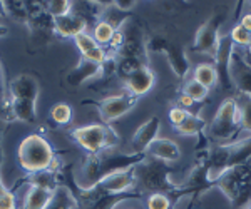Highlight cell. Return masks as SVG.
<instances>
[{
	"label": "cell",
	"mask_w": 251,
	"mask_h": 209,
	"mask_svg": "<svg viewBox=\"0 0 251 209\" xmlns=\"http://www.w3.org/2000/svg\"><path fill=\"white\" fill-rule=\"evenodd\" d=\"M136 183H137V178H136L134 167H131V169L109 174L107 178L99 181L91 189H94L97 192H107V194H123V192L134 189Z\"/></svg>",
	"instance_id": "11"
},
{
	"label": "cell",
	"mask_w": 251,
	"mask_h": 209,
	"mask_svg": "<svg viewBox=\"0 0 251 209\" xmlns=\"http://www.w3.org/2000/svg\"><path fill=\"white\" fill-rule=\"evenodd\" d=\"M240 25L243 27V29H246L248 32H251V14H246L245 17L241 19V23Z\"/></svg>",
	"instance_id": "40"
},
{
	"label": "cell",
	"mask_w": 251,
	"mask_h": 209,
	"mask_svg": "<svg viewBox=\"0 0 251 209\" xmlns=\"http://www.w3.org/2000/svg\"><path fill=\"white\" fill-rule=\"evenodd\" d=\"M136 3L137 2H134V0H116V2H112V7L121 12H129L131 9H134Z\"/></svg>",
	"instance_id": "37"
},
{
	"label": "cell",
	"mask_w": 251,
	"mask_h": 209,
	"mask_svg": "<svg viewBox=\"0 0 251 209\" xmlns=\"http://www.w3.org/2000/svg\"><path fill=\"white\" fill-rule=\"evenodd\" d=\"M148 47L156 52H164L166 57H168L169 67L179 79H184L189 74V59L186 55V49L183 46L171 44L163 37H152Z\"/></svg>",
	"instance_id": "7"
},
{
	"label": "cell",
	"mask_w": 251,
	"mask_h": 209,
	"mask_svg": "<svg viewBox=\"0 0 251 209\" xmlns=\"http://www.w3.org/2000/svg\"><path fill=\"white\" fill-rule=\"evenodd\" d=\"M173 203L163 192H152L148 198V209H171Z\"/></svg>",
	"instance_id": "33"
},
{
	"label": "cell",
	"mask_w": 251,
	"mask_h": 209,
	"mask_svg": "<svg viewBox=\"0 0 251 209\" xmlns=\"http://www.w3.org/2000/svg\"><path fill=\"white\" fill-rule=\"evenodd\" d=\"M234 100H236L238 114H240V131L251 132V97L245 94H238Z\"/></svg>",
	"instance_id": "26"
},
{
	"label": "cell",
	"mask_w": 251,
	"mask_h": 209,
	"mask_svg": "<svg viewBox=\"0 0 251 209\" xmlns=\"http://www.w3.org/2000/svg\"><path fill=\"white\" fill-rule=\"evenodd\" d=\"M143 66H148L146 62L139 59H134V57H119L117 59V72L116 74L119 75L121 79L126 80L129 75H132L134 72Z\"/></svg>",
	"instance_id": "27"
},
{
	"label": "cell",
	"mask_w": 251,
	"mask_h": 209,
	"mask_svg": "<svg viewBox=\"0 0 251 209\" xmlns=\"http://www.w3.org/2000/svg\"><path fill=\"white\" fill-rule=\"evenodd\" d=\"M50 196L52 191L37 186H30L25 194V199H24L22 209H46L49 201H50Z\"/></svg>",
	"instance_id": "24"
},
{
	"label": "cell",
	"mask_w": 251,
	"mask_h": 209,
	"mask_svg": "<svg viewBox=\"0 0 251 209\" xmlns=\"http://www.w3.org/2000/svg\"><path fill=\"white\" fill-rule=\"evenodd\" d=\"M238 54L241 55L243 62H245L248 67H251V46H250V47H246V49L243 50V52H238Z\"/></svg>",
	"instance_id": "39"
},
{
	"label": "cell",
	"mask_w": 251,
	"mask_h": 209,
	"mask_svg": "<svg viewBox=\"0 0 251 209\" xmlns=\"http://www.w3.org/2000/svg\"><path fill=\"white\" fill-rule=\"evenodd\" d=\"M50 119L52 122H55L57 126H67L72 120V107L69 104H55L50 109Z\"/></svg>",
	"instance_id": "30"
},
{
	"label": "cell",
	"mask_w": 251,
	"mask_h": 209,
	"mask_svg": "<svg viewBox=\"0 0 251 209\" xmlns=\"http://www.w3.org/2000/svg\"><path fill=\"white\" fill-rule=\"evenodd\" d=\"M77 206L79 201L74 196V192L67 186H57L52 191L50 201H49L46 209H77Z\"/></svg>",
	"instance_id": "20"
},
{
	"label": "cell",
	"mask_w": 251,
	"mask_h": 209,
	"mask_svg": "<svg viewBox=\"0 0 251 209\" xmlns=\"http://www.w3.org/2000/svg\"><path fill=\"white\" fill-rule=\"evenodd\" d=\"M183 94H186L188 97H191L194 102H201V100H206L208 99V94H209V89L204 86H201L200 82L196 80H188L183 87Z\"/></svg>",
	"instance_id": "31"
},
{
	"label": "cell",
	"mask_w": 251,
	"mask_h": 209,
	"mask_svg": "<svg viewBox=\"0 0 251 209\" xmlns=\"http://www.w3.org/2000/svg\"><path fill=\"white\" fill-rule=\"evenodd\" d=\"M2 158H3V154H2V149H0V164H2ZM5 191H9V189L5 187V184H3L2 178H0V194H3Z\"/></svg>",
	"instance_id": "41"
},
{
	"label": "cell",
	"mask_w": 251,
	"mask_h": 209,
	"mask_svg": "<svg viewBox=\"0 0 251 209\" xmlns=\"http://www.w3.org/2000/svg\"><path fill=\"white\" fill-rule=\"evenodd\" d=\"M233 54H234V42L229 35H223V37H220L216 57H214V69L218 72V82L226 91L233 89V80L231 75H229V66H231Z\"/></svg>",
	"instance_id": "10"
},
{
	"label": "cell",
	"mask_w": 251,
	"mask_h": 209,
	"mask_svg": "<svg viewBox=\"0 0 251 209\" xmlns=\"http://www.w3.org/2000/svg\"><path fill=\"white\" fill-rule=\"evenodd\" d=\"M159 129H161V120L157 116H152L149 120H146L144 124H141V126L136 129L132 139H131L132 152L146 154V151H148V147L151 146L152 140L157 139Z\"/></svg>",
	"instance_id": "12"
},
{
	"label": "cell",
	"mask_w": 251,
	"mask_h": 209,
	"mask_svg": "<svg viewBox=\"0 0 251 209\" xmlns=\"http://www.w3.org/2000/svg\"><path fill=\"white\" fill-rule=\"evenodd\" d=\"M134 172L136 178L141 179L146 189L152 192H163L171 199L173 204L183 198L181 184H174L171 178H169L173 172V167H169L163 161L146 158L144 163H141L139 166L134 167Z\"/></svg>",
	"instance_id": "3"
},
{
	"label": "cell",
	"mask_w": 251,
	"mask_h": 209,
	"mask_svg": "<svg viewBox=\"0 0 251 209\" xmlns=\"http://www.w3.org/2000/svg\"><path fill=\"white\" fill-rule=\"evenodd\" d=\"M229 37H231V40L234 42V46H240V47H243V49H246V47L251 46V32L243 29L240 23L233 27Z\"/></svg>",
	"instance_id": "32"
},
{
	"label": "cell",
	"mask_w": 251,
	"mask_h": 209,
	"mask_svg": "<svg viewBox=\"0 0 251 209\" xmlns=\"http://www.w3.org/2000/svg\"><path fill=\"white\" fill-rule=\"evenodd\" d=\"M223 23V15H213L196 32L194 37V50L209 55L211 59L216 57L218 44H220V27Z\"/></svg>",
	"instance_id": "8"
},
{
	"label": "cell",
	"mask_w": 251,
	"mask_h": 209,
	"mask_svg": "<svg viewBox=\"0 0 251 209\" xmlns=\"http://www.w3.org/2000/svg\"><path fill=\"white\" fill-rule=\"evenodd\" d=\"M44 7H46V12L52 19H57L71 14L72 9H74V2H69V0H50V2H46Z\"/></svg>",
	"instance_id": "29"
},
{
	"label": "cell",
	"mask_w": 251,
	"mask_h": 209,
	"mask_svg": "<svg viewBox=\"0 0 251 209\" xmlns=\"http://www.w3.org/2000/svg\"><path fill=\"white\" fill-rule=\"evenodd\" d=\"M17 163L27 174L39 171H55L59 166L52 144L40 134H29L17 149Z\"/></svg>",
	"instance_id": "2"
},
{
	"label": "cell",
	"mask_w": 251,
	"mask_h": 209,
	"mask_svg": "<svg viewBox=\"0 0 251 209\" xmlns=\"http://www.w3.org/2000/svg\"><path fill=\"white\" fill-rule=\"evenodd\" d=\"M87 29V19L80 14H67L64 17L54 19V30L57 32L60 37L66 39H75L77 35L84 34Z\"/></svg>",
	"instance_id": "15"
},
{
	"label": "cell",
	"mask_w": 251,
	"mask_h": 209,
	"mask_svg": "<svg viewBox=\"0 0 251 209\" xmlns=\"http://www.w3.org/2000/svg\"><path fill=\"white\" fill-rule=\"evenodd\" d=\"M229 75L233 80V87L238 89V94H245L251 97V67L243 62L241 55L234 50L231 66H229Z\"/></svg>",
	"instance_id": "14"
},
{
	"label": "cell",
	"mask_w": 251,
	"mask_h": 209,
	"mask_svg": "<svg viewBox=\"0 0 251 209\" xmlns=\"http://www.w3.org/2000/svg\"><path fill=\"white\" fill-rule=\"evenodd\" d=\"M146 158L148 154L117 152L116 149H106L97 154H89L80 167V179L75 184L79 189H91L109 174L139 166L141 163H144Z\"/></svg>",
	"instance_id": "1"
},
{
	"label": "cell",
	"mask_w": 251,
	"mask_h": 209,
	"mask_svg": "<svg viewBox=\"0 0 251 209\" xmlns=\"http://www.w3.org/2000/svg\"><path fill=\"white\" fill-rule=\"evenodd\" d=\"M137 100L139 97L131 92L124 91L123 94H117V95H109L106 99H100V100H86L84 104H91V106H96L97 111H99L100 119L104 120L106 124L112 122V120L123 117L124 114H127L131 109H134Z\"/></svg>",
	"instance_id": "6"
},
{
	"label": "cell",
	"mask_w": 251,
	"mask_h": 209,
	"mask_svg": "<svg viewBox=\"0 0 251 209\" xmlns=\"http://www.w3.org/2000/svg\"><path fill=\"white\" fill-rule=\"evenodd\" d=\"M39 82L34 75L20 74L9 82V95L12 99H32L37 100L39 97Z\"/></svg>",
	"instance_id": "13"
},
{
	"label": "cell",
	"mask_w": 251,
	"mask_h": 209,
	"mask_svg": "<svg viewBox=\"0 0 251 209\" xmlns=\"http://www.w3.org/2000/svg\"><path fill=\"white\" fill-rule=\"evenodd\" d=\"M0 209H17V201L12 191H5L0 194Z\"/></svg>",
	"instance_id": "36"
},
{
	"label": "cell",
	"mask_w": 251,
	"mask_h": 209,
	"mask_svg": "<svg viewBox=\"0 0 251 209\" xmlns=\"http://www.w3.org/2000/svg\"><path fill=\"white\" fill-rule=\"evenodd\" d=\"M7 15V10H5V2L0 0V17H5Z\"/></svg>",
	"instance_id": "42"
},
{
	"label": "cell",
	"mask_w": 251,
	"mask_h": 209,
	"mask_svg": "<svg viewBox=\"0 0 251 209\" xmlns=\"http://www.w3.org/2000/svg\"><path fill=\"white\" fill-rule=\"evenodd\" d=\"M80 198L87 209H114L117 204L129 199H141L143 194L134 191H127L123 194H107V192H97L94 189H79Z\"/></svg>",
	"instance_id": "9"
},
{
	"label": "cell",
	"mask_w": 251,
	"mask_h": 209,
	"mask_svg": "<svg viewBox=\"0 0 251 209\" xmlns=\"http://www.w3.org/2000/svg\"><path fill=\"white\" fill-rule=\"evenodd\" d=\"M97 75H100V64L80 59L77 66L66 75V82L71 87H79L84 82H87V80L97 77Z\"/></svg>",
	"instance_id": "19"
},
{
	"label": "cell",
	"mask_w": 251,
	"mask_h": 209,
	"mask_svg": "<svg viewBox=\"0 0 251 209\" xmlns=\"http://www.w3.org/2000/svg\"><path fill=\"white\" fill-rule=\"evenodd\" d=\"M114 34H116V29L111 25V23L106 22V20H99L94 27L92 37H94V40L100 47H104V46H109V42H111L112 37H114Z\"/></svg>",
	"instance_id": "28"
},
{
	"label": "cell",
	"mask_w": 251,
	"mask_h": 209,
	"mask_svg": "<svg viewBox=\"0 0 251 209\" xmlns=\"http://www.w3.org/2000/svg\"><path fill=\"white\" fill-rule=\"evenodd\" d=\"M74 42H75V47H77L80 50V54H82V59L91 60V62H96V64H102L104 60L107 59L109 54L106 52V49L100 47L94 40V37H92L91 34H87V32L77 35V37L74 39Z\"/></svg>",
	"instance_id": "18"
},
{
	"label": "cell",
	"mask_w": 251,
	"mask_h": 209,
	"mask_svg": "<svg viewBox=\"0 0 251 209\" xmlns=\"http://www.w3.org/2000/svg\"><path fill=\"white\" fill-rule=\"evenodd\" d=\"M71 138L89 154L116 149L121 140L117 132L109 124H89V126L75 127L71 131Z\"/></svg>",
	"instance_id": "4"
},
{
	"label": "cell",
	"mask_w": 251,
	"mask_h": 209,
	"mask_svg": "<svg viewBox=\"0 0 251 209\" xmlns=\"http://www.w3.org/2000/svg\"><path fill=\"white\" fill-rule=\"evenodd\" d=\"M193 80H196V82H200L201 86L211 89V87L216 86V82H218V72L211 64H201V66H198L196 69H194Z\"/></svg>",
	"instance_id": "25"
},
{
	"label": "cell",
	"mask_w": 251,
	"mask_h": 209,
	"mask_svg": "<svg viewBox=\"0 0 251 209\" xmlns=\"http://www.w3.org/2000/svg\"><path fill=\"white\" fill-rule=\"evenodd\" d=\"M12 107H14L15 120H22L25 124H34L37 120V100L12 99Z\"/></svg>",
	"instance_id": "21"
},
{
	"label": "cell",
	"mask_w": 251,
	"mask_h": 209,
	"mask_svg": "<svg viewBox=\"0 0 251 209\" xmlns=\"http://www.w3.org/2000/svg\"><path fill=\"white\" fill-rule=\"evenodd\" d=\"M177 100H179V104H181L179 107H183V109H189V107H193L194 104H196L191 97H188L186 94H181V95H179V99H177Z\"/></svg>",
	"instance_id": "38"
},
{
	"label": "cell",
	"mask_w": 251,
	"mask_h": 209,
	"mask_svg": "<svg viewBox=\"0 0 251 209\" xmlns=\"http://www.w3.org/2000/svg\"><path fill=\"white\" fill-rule=\"evenodd\" d=\"M240 134V114L234 99H226L218 109L211 126L208 127L209 140L218 142V146L234 142Z\"/></svg>",
	"instance_id": "5"
},
{
	"label": "cell",
	"mask_w": 251,
	"mask_h": 209,
	"mask_svg": "<svg viewBox=\"0 0 251 209\" xmlns=\"http://www.w3.org/2000/svg\"><path fill=\"white\" fill-rule=\"evenodd\" d=\"M7 34V27L0 25V37ZM9 95V84L5 80V74H3V69H2V64H0V102Z\"/></svg>",
	"instance_id": "34"
},
{
	"label": "cell",
	"mask_w": 251,
	"mask_h": 209,
	"mask_svg": "<svg viewBox=\"0 0 251 209\" xmlns=\"http://www.w3.org/2000/svg\"><path fill=\"white\" fill-rule=\"evenodd\" d=\"M154 82H156V75H154V72L149 69L148 66L139 67V69H137L134 74L129 75V77L124 80L126 91L131 92V94H134V95H137V97L148 94V92L152 89Z\"/></svg>",
	"instance_id": "16"
},
{
	"label": "cell",
	"mask_w": 251,
	"mask_h": 209,
	"mask_svg": "<svg viewBox=\"0 0 251 209\" xmlns=\"http://www.w3.org/2000/svg\"><path fill=\"white\" fill-rule=\"evenodd\" d=\"M146 154L152 156L154 159L163 161V163H176L181 158V149L177 146V142H174V140L166 138H157L156 140L151 142V146L148 147Z\"/></svg>",
	"instance_id": "17"
},
{
	"label": "cell",
	"mask_w": 251,
	"mask_h": 209,
	"mask_svg": "<svg viewBox=\"0 0 251 209\" xmlns=\"http://www.w3.org/2000/svg\"><path fill=\"white\" fill-rule=\"evenodd\" d=\"M20 183H29L30 186H37V187H44V189L54 191L55 187L59 186L57 183V172L46 169V171H39V172H32V174H27ZM19 183V184H20Z\"/></svg>",
	"instance_id": "22"
},
{
	"label": "cell",
	"mask_w": 251,
	"mask_h": 209,
	"mask_svg": "<svg viewBox=\"0 0 251 209\" xmlns=\"http://www.w3.org/2000/svg\"><path fill=\"white\" fill-rule=\"evenodd\" d=\"M189 112L183 109V107H173L171 111H169V120H171L173 127H177L183 120L188 117Z\"/></svg>",
	"instance_id": "35"
},
{
	"label": "cell",
	"mask_w": 251,
	"mask_h": 209,
	"mask_svg": "<svg viewBox=\"0 0 251 209\" xmlns=\"http://www.w3.org/2000/svg\"><path fill=\"white\" fill-rule=\"evenodd\" d=\"M206 127H208V122H206L201 116L191 114V112H189L188 117H186L177 127H174V129H176L177 134H181V136H194V138H200V136L206 131Z\"/></svg>",
	"instance_id": "23"
}]
</instances>
